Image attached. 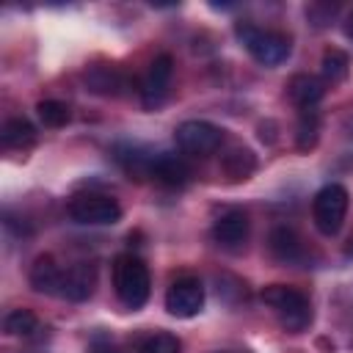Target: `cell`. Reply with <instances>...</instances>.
Returning <instances> with one entry per match:
<instances>
[{
    "instance_id": "1",
    "label": "cell",
    "mask_w": 353,
    "mask_h": 353,
    "mask_svg": "<svg viewBox=\"0 0 353 353\" xmlns=\"http://www.w3.org/2000/svg\"><path fill=\"white\" fill-rule=\"evenodd\" d=\"M262 303L273 309V314L279 317V323L292 331V334H301L309 328L312 323V306H309V298L290 287V284H268L262 292H259Z\"/></svg>"
},
{
    "instance_id": "2",
    "label": "cell",
    "mask_w": 353,
    "mask_h": 353,
    "mask_svg": "<svg viewBox=\"0 0 353 353\" xmlns=\"http://www.w3.org/2000/svg\"><path fill=\"white\" fill-rule=\"evenodd\" d=\"M113 287L124 306L141 309L149 301V290H152L149 268L143 265V259L135 254H119L113 262Z\"/></svg>"
},
{
    "instance_id": "3",
    "label": "cell",
    "mask_w": 353,
    "mask_h": 353,
    "mask_svg": "<svg viewBox=\"0 0 353 353\" xmlns=\"http://www.w3.org/2000/svg\"><path fill=\"white\" fill-rule=\"evenodd\" d=\"M234 33L243 41V47L248 50V55L262 66H279L290 55V39L284 33L265 30V28H256L251 22H237Z\"/></svg>"
},
{
    "instance_id": "4",
    "label": "cell",
    "mask_w": 353,
    "mask_h": 353,
    "mask_svg": "<svg viewBox=\"0 0 353 353\" xmlns=\"http://www.w3.org/2000/svg\"><path fill=\"white\" fill-rule=\"evenodd\" d=\"M347 204H350V196H347V190H345L339 182L323 185V188L314 193V199H312V221H314V226H317L325 237L336 234V232L342 229V223H345Z\"/></svg>"
},
{
    "instance_id": "5",
    "label": "cell",
    "mask_w": 353,
    "mask_h": 353,
    "mask_svg": "<svg viewBox=\"0 0 353 353\" xmlns=\"http://www.w3.org/2000/svg\"><path fill=\"white\" fill-rule=\"evenodd\" d=\"M174 141L185 154L207 157V154L218 152V146L223 141V130L204 119H188L174 130Z\"/></svg>"
},
{
    "instance_id": "6",
    "label": "cell",
    "mask_w": 353,
    "mask_h": 353,
    "mask_svg": "<svg viewBox=\"0 0 353 353\" xmlns=\"http://www.w3.org/2000/svg\"><path fill=\"white\" fill-rule=\"evenodd\" d=\"M69 215L83 226H108L121 218V207L105 193H77L69 201Z\"/></svg>"
},
{
    "instance_id": "7",
    "label": "cell",
    "mask_w": 353,
    "mask_h": 353,
    "mask_svg": "<svg viewBox=\"0 0 353 353\" xmlns=\"http://www.w3.org/2000/svg\"><path fill=\"white\" fill-rule=\"evenodd\" d=\"M204 306V287L196 276H179L165 290V309L174 317H196Z\"/></svg>"
},
{
    "instance_id": "8",
    "label": "cell",
    "mask_w": 353,
    "mask_h": 353,
    "mask_svg": "<svg viewBox=\"0 0 353 353\" xmlns=\"http://www.w3.org/2000/svg\"><path fill=\"white\" fill-rule=\"evenodd\" d=\"M171 72H174V61L171 55H157L152 63H149V72L141 83V99L146 108H157L163 105L165 94H168V83H171Z\"/></svg>"
},
{
    "instance_id": "9",
    "label": "cell",
    "mask_w": 353,
    "mask_h": 353,
    "mask_svg": "<svg viewBox=\"0 0 353 353\" xmlns=\"http://www.w3.org/2000/svg\"><path fill=\"white\" fill-rule=\"evenodd\" d=\"M248 237V215L240 207L223 210L212 223V240L223 248H240Z\"/></svg>"
},
{
    "instance_id": "10",
    "label": "cell",
    "mask_w": 353,
    "mask_h": 353,
    "mask_svg": "<svg viewBox=\"0 0 353 353\" xmlns=\"http://www.w3.org/2000/svg\"><path fill=\"white\" fill-rule=\"evenodd\" d=\"M94 284H97L94 265L77 262L72 268H63V279H61V292L58 295L66 298V301H85L94 292Z\"/></svg>"
},
{
    "instance_id": "11",
    "label": "cell",
    "mask_w": 353,
    "mask_h": 353,
    "mask_svg": "<svg viewBox=\"0 0 353 353\" xmlns=\"http://www.w3.org/2000/svg\"><path fill=\"white\" fill-rule=\"evenodd\" d=\"M30 287L41 295H58L61 292V279H63V268L50 256H39L33 265H30Z\"/></svg>"
},
{
    "instance_id": "12",
    "label": "cell",
    "mask_w": 353,
    "mask_h": 353,
    "mask_svg": "<svg viewBox=\"0 0 353 353\" xmlns=\"http://www.w3.org/2000/svg\"><path fill=\"white\" fill-rule=\"evenodd\" d=\"M149 176H154L160 185H168V188H179V185H185V182H188V176H190V168H188V163H185L182 157L163 152V154L152 157V165H149Z\"/></svg>"
},
{
    "instance_id": "13",
    "label": "cell",
    "mask_w": 353,
    "mask_h": 353,
    "mask_svg": "<svg viewBox=\"0 0 353 353\" xmlns=\"http://www.w3.org/2000/svg\"><path fill=\"white\" fill-rule=\"evenodd\" d=\"M287 94H290V99H292L301 110H312V108L323 99L325 83H323L320 77H314V74H295V77L290 80V85H287Z\"/></svg>"
},
{
    "instance_id": "14",
    "label": "cell",
    "mask_w": 353,
    "mask_h": 353,
    "mask_svg": "<svg viewBox=\"0 0 353 353\" xmlns=\"http://www.w3.org/2000/svg\"><path fill=\"white\" fill-rule=\"evenodd\" d=\"M268 245H270V254H273L279 262H287V265L301 262V256H303V243H301V237H298L290 226H276V229L270 232Z\"/></svg>"
},
{
    "instance_id": "15",
    "label": "cell",
    "mask_w": 353,
    "mask_h": 353,
    "mask_svg": "<svg viewBox=\"0 0 353 353\" xmlns=\"http://www.w3.org/2000/svg\"><path fill=\"white\" fill-rule=\"evenodd\" d=\"M221 171L226 174L229 182H245L254 171H256V157L251 149L234 146L221 157Z\"/></svg>"
},
{
    "instance_id": "16",
    "label": "cell",
    "mask_w": 353,
    "mask_h": 353,
    "mask_svg": "<svg viewBox=\"0 0 353 353\" xmlns=\"http://www.w3.org/2000/svg\"><path fill=\"white\" fill-rule=\"evenodd\" d=\"M33 138H36V130H33V124H30L28 119H22V116L6 119L3 127H0V141H3V146H8V149H22V146L33 143Z\"/></svg>"
},
{
    "instance_id": "17",
    "label": "cell",
    "mask_w": 353,
    "mask_h": 353,
    "mask_svg": "<svg viewBox=\"0 0 353 353\" xmlns=\"http://www.w3.org/2000/svg\"><path fill=\"white\" fill-rule=\"evenodd\" d=\"M320 72H323V77H325L328 83H342V80L347 77V72H350V58H347V52H342V50H336V47H328V50L323 52V58H320Z\"/></svg>"
},
{
    "instance_id": "18",
    "label": "cell",
    "mask_w": 353,
    "mask_h": 353,
    "mask_svg": "<svg viewBox=\"0 0 353 353\" xmlns=\"http://www.w3.org/2000/svg\"><path fill=\"white\" fill-rule=\"evenodd\" d=\"M3 328L8 336H30L33 331H39V320L30 309H14L6 314Z\"/></svg>"
},
{
    "instance_id": "19",
    "label": "cell",
    "mask_w": 353,
    "mask_h": 353,
    "mask_svg": "<svg viewBox=\"0 0 353 353\" xmlns=\"http://www.w3.org/2000/svg\"><path fill=\"white\" fill-rule=\"evenodd\" d=\"M36 113H39L41 124H44V127H52V130L69 124V119H72L69 105L61 102V99H44V102H39V105H36Z\"/></svg>"
},
{
    "instance_id": "20",
    "label": "cell",
    "mask_w": 353,
    "mask_h": 353,
    "mask_svg": "<svg viewBox=\"0 0 353 353\" xmlns=\"http://www.w3.org/2000/svg\"><path fill=\"white\" fill-rule=\"evenodd\" d=\"M179 350H182V342L168 331L149 334L138 347V353H179Z\"/></svg>"
},
{
    "instance_id": "21",
    "label": "cell",
    "mask_w": 353,
    "mask_h": 353,
    "mask_svg": "<svg viewBox=\"0 0 353 353\" xmlns=\"http://www.w3.org/2000/svg\"><path fill=\"white\" fill-rule=\"evenodd\" d=\"M85 80H88L91 91H97V94H119V88L124 85L121 74H116L110 69H94Z\"/></svg>"
},
{
    "instance_id": "22",
    "label": "cell",
    "mask_w": 353,
    "mask_h": 353,
    "mask_svg": "<svg viewBox=\"0 0 353 353\" xmlns=\"http://www.w3.org/2000/svg\"><path fill=\"white\" fill-rule=\"evenodd\" d=\"M317 130H320V121H317V113L314 108L312 110H301V121H298V149H312L317 143Z\"/></svg>"
},
{
    "instance_id": "23",
    "label": "cell",
    "mask_w": 353,
    "mask_h": 353,
    "mask_svg": "<svg viewBox=\"0 0 353 353\" xmlns=\"http://www.w3.org/2000/svg\"><path fill=\"white\" fill-rule=\"evenodd\" d=\"M94 353H119V350L108 342V345H94Z\"/></svg>"
},
{
    "instance_id": "24",
    "label": "cell",
    "mask_w": 353,
    "mask_h": 353,
    "mask_svg": "<svg viewBox=\"0 0 353 353\" xmlns=\"http://www.w3.org/2000/svg\"><path fill=\"white\" fill-rule=\"evenodd\" d=\"M345 33L353 39V11H350V17H347V25H345Z\"/></svg>"
},
{
    "instance_id": "25",
    "label": "cell",
    "mask_w": 353,
    "mask_h": 353,
    "mask_svg": "<svg viewBox=\"0 0 353 353\" xmlns=\"http://www.w3.org/2000/svg\"><path fill=\"white\" fill-rule=\"evenodd\" d=\"M218 353H240V350H218Z\"/></svg>"
}]
</instances>
